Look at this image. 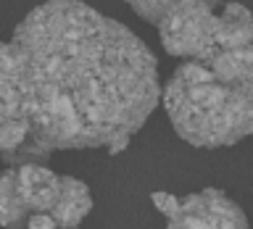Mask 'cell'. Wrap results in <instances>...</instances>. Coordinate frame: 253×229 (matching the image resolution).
<instances>
[{
	"instance_id": "8",
	"label": "cell",
	"mask_w": 253,
	"mask_h": 229,
	"mask_svg": "<svg viewBox=\"0 0 253 229\" xmlns=\"http://www.w3.org/2000/svg\"><path fill=\"white\" fill-rule=\"evenodd\" d=\"M24 140H27V126H24V121L0 124V155H3L5 163L16 155V150L24 145Z\"/></svg>"
},
{
	"instance_id": "7",
	"label": "cell",
	"mask_w": 253,
	"mask_h": 229,
	"mask_svg": "<svg viewBox=\"0 0 253 229\" xmlns=\"http://www.w3.org/2000/svg\"><path fill=\"white\" fill-rule=\"evenodd\" d=\"M182 3H206V5L216 8L221 0H126V5H129L140 19H145L150 24H158L171 8H177Z\"/></svg>"
},
{
	"instance_id": "2",
	"label": "cell",
	"mask_w": 253,
	"mask_h": 229,
	"mask_svg": "<svg viewBox=\"0 0 253 229\" xmlns=\"http://www.w3.org/2000/svg\"><path fill=\"white\" fill-rule=\"evenodd\" d=\"M158 100L185 142L195 148L237 145L253 132V84H235L195 61L169 76Z\"/></svg>"
},
{
	"instance_id": "3",
	"label": "cell",
	"mask_w": 253,
	"mask_h": 229,
	"mask_svg": "<svg viewBox=\"0 0 253 229\" xmlns=\"http://www.w3.org/2000/svg\"><path fill=\"white\" fill-rule=\"evenodd\" d=\"M92 211L90 187L45 163H16L0 174V227L24 229L29 216H50L58 229H77Z\"/></svg>"
},
{
	"instance_id": "9",
	"label": "cell",
	"mask_w": 253,
	"mask_h": 229,
	"mask_svg": "<svg viewBox=\"0 0 253 229\" xmlns=\"http://www.w3.org/2000/svg\"><path fill=\"white\" fill-rule=\"evenodd\" d=\"M24 229H58V224H55L50 216H29Z\"/></svg>"
},
{
	"instance_id": "6",
	"label": "cell",
	"mask_w": 253,
	"mask_h": 229,
	"mask_svg": "<svg viewBox=\"0 0 253 229\" xmlns=\"http://www.w3.org/2000/svg\"><path fill=\"white\" fill-rule=\"evenodd\" d=\"M5 121H21V118H19L13 53L8 42H0V124H5Z\"/></svg>"
},
{
	"instance_id": "4",
	"label": "cell",
	"mask_w": 253,
	"mask_h": 229,
	"mask_svg": "<svg viewBox=\"0 0 253 229\" xmlns=\"http://www.w3.org/2000/svg\"><path fill=\"white\" fill-rule=\"evenodd\" d=\"M156 27L169 55L206 63L216 50L219 13L206 3H182L171 8Z\"/></svg>"
},
{
	"instance_id": "1",
	"label": "cell",
	"mask_w": 253,
	"mask_h": 229,
	"mask_svg": "<svg viewBox=\"0 0 253 229\" xmlns=\"http://www.w3.org/2000/svg\"><path fill=\"white\" fill-rule=\"evenodd\" d=\"M27 140L11 158L55 150L122 153L158 106V61L129 27L82 0H45L8 39Z\"/></svg>"
},
{
	"instance_id": "5",
	"label": "cell",
	"mask_w": 253,
	"mask_h": 229,
	"mask_svg": "<svg viewBox=\"0 0 253 229\" xmlns=\"http://www.w3.org/2000/svg\"><path fill=\"white\" fill-rule=\"evenodd\" d=\"M153 205L166 216L164 229H248L243 208L221 190H201L177 200L169 192H153Z\"/></svg>"
}]
</instances>
